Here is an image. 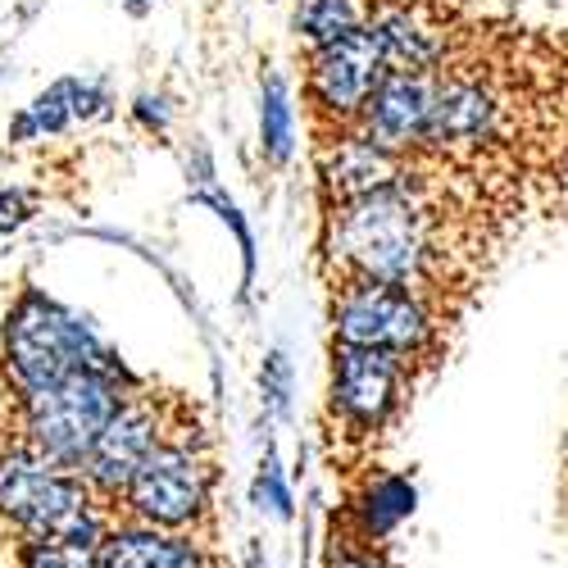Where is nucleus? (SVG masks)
I'll use <instances>...</instances> for the list:
<instances>
[{
	"label": "nucleus",
	"mask_w": 568,
	"mask_h": 568,
	"mask_svg": "<svg viewBox=\"0 0 568 568\" xmlns=\"http://www.w3.org/2000/svg\"><path fill=\"white\" fill-rule=\"evenodd\" d=\"M327 568H392V564H387V555L377 550V546H368V541L355 537L342 550L333 546V564H327Z\"/></svg>",
	"instance_id": "412c9836"
},
{
	"label": "nucleus",
	"mask_w": 568,
	"mask_h": 568,
	"mask_svg": "<svg viewBox=\"0 0 568 568\" xmlns=\"http://www.w3.org/2000/svg\"><path fill=\"white\" fill-rule=\"evenodd\" d=\"M373 19H377L373 0H301L292 14V28H296V41L310 45V55H314L323 45L364 32Z\"/></svg>",
	"instance_id": "4468645a"
},
{
	"label": "nucleus",
	"mask_w": 568,
	"mask_h": 568,
	"mask_svg": "<svg viewBox=\"0 0 568 568\" xmlns=\"http://www.w3.org/2000/svg\"><path fill=\"white\" fill-rule=\"evenodd\" d=\"M136 392L128 368H82L64 383H51L32 396H14L19 405V446L37 450L60 468H78L91 459L101 433L119 405Z\"/></svg>",
	"instance_id": "7ed1b4c3"
},
{
	"label": "nucleus",
	"mask_w": 568,
	"mask_h": 568,
	"mask_svg": "<svg viewBox=\"0 0 568 568\" xmlns=\"http://www.w3.org/2000/svg\"><path fill=\"white\" fill-rule=\"evenodd\" d=\"M0 359L10 368L14 396H32L82 368H119V359L73 310H64L37 287H23L10 305L6 333H0Z\"/></svg>",
	"instance_id": "20e7f679"
},
{
	"label": "nucleus",
	"mask_w": 568,
	"mask_h": 568,
	"mask_svg": "<svg viewBox=\"0 0 568 568\" xmlns=\"http://www.w3.org/2000/svg\"><path fill=\"white\" fill-rule=\"evenodd\" d=\"M437 73H387L383 87L373 91L368 110L359 114L355 136L400 160H409V151H423V132H428V114L437 97Z\"/></svg>",
	"instance_id": "9b49d317"
},
{
	"label": "nucleus",
	"mask_w": 568,
	"mask_h": 568,
	"mask_svg": "<svg viewBox=\"0 0 568 568\" xmlns=\"http://www.w3.org/2000/svg\"><path fill=\"white\" fill-rule=\"evenodd\" d=\"M173 433V418L164 414V396L155 392H132L119 414L110 418V428L101 433L97 450H91V459L82 464V478L87 487L97 491L105 505H119L128 483L141 473V464H146L155 455V446Z\"/></svg>",
	"instance_id": "9d476101"
},
{
	"label": "nucleus",
	"mask_w": 568,
	"mask_h": 568,
	"mask_svg": "<svg viewBox=\"0 0 568 568\" xmlns=\"http://www.w3.org/2000/svg\"><path fill=\"white\" fill-rule=\"evenodd\" d=\"M414 514V487L405 478H377L359 496V541L377 546Z\"/></svg>",
	"instance_id": "dca6fc26"
},
{
	"label": "nucleus",
	"mask_w": 568,
	"mask_h": 568,
	"mask_svg": "<svg viewBox=\"0 0 568 568\" xmlns=\"http://www.w3.org/2000/svg\"><path fill=\"white\" fill-rule=\"evenodd\" d=\"M442 219L446 214L433 186L414 178V169L396 186L333 205L327 260L337 268V282H387V287H405L433 301L442 273L450 268Z\"/></svg>",
	"instance_id": "f257e3e1"
},
{
	"label": "nucleus",
	"mask_w": 568,
	"mask_h": 568,
	"mask_svg": "<svg viewBox=\"0 0 568 568\" xmlns=\"http://www.w3.org/2000/svg\"><path fill=\"white\" fill-rule=\"evenodd\" d=\"M101 105H105L101 87L64 78V82H55L51 91H41V97L19 114V123H14V141L41 136V132H60L69 119H91Z\"/></svg>",
	"instance_id": "2eb2a0df"
},
{
	"label": "nucleus",
	"mask_w": 568,
	"mask_h": 568,
	"mask_svg": "<svg viewBox=\"0 0 568 568\" xmlns=\"http://www.w3.org/2000/svg\"><path fill=\"white\" fill-rule=\"evenodd\" d=\"M409 364L383 351L337 346L333 351V383H327V409L342 423L346 437H373L396 418L405 400Z\"/></svg>",
	"instance_id": "6e6552de"
},
{
	"label": "nucleus",
	"mask_w": 568,
	"mask_h": 568,
	"mask_svg": "<svg viewBox=\"0 0 568 568\" xmlns=\"http://www.w3.org/2000/svg\"><path fill=\"white\" fill-rule=\"evenodd\" d=\"M383 78H387V55H383V41H377V28L368 23L364 32L333 41L310 55V69H305L310 114L318 119V128L337 132V136L355 132L359 114L368 110Z\"/></svg>",
	"instance_id": "0eeeda50"
},
{
	"label": "nucleus",
	"mask_w": 568,
	"mask_h": 568,
	"mask_svg": "<svg viewBox=\"0 0 568 568\" xmlns=\"http://www.w3.org/2000/svg\"><path fill=\"white\" fill-rule=\"evenodd\" d=\"M214 487H219L214 455L205 450V442L196 433H186L173 423V433L141 464V473L128 483L119 505H123L128 524L201 537V528L214 514Z\"/></svg>",
	"instance_id": "39448f33"
},
{
	"label": "nucleus",
	"mask_w": 568,
	"mask_h": 568,
	"mask_svg": "<svg viewBox=\"0 0 568 568\" xmlns=\"http://www.w3.org/2000/svg\"><path fill=\"white\" fill-rule=\"evenodd\" d=\"M255 505L268 509L277 524H292V491L282 483V468H277V455L268 450L264 464H260V478H255Z\"/></svg>",
	"instance_id": "a211bd4d"
},
{
	"label": "nucleus",
	"mask_w": 568,
	"mask_h": 568,
	"mask_svg": "<svg viewBox=\"0 0 568 568\" xmlns=\"http://www.w3.org/2000/svg\"><path fill=\"white\" fill-rule=\"evenodd\" d=\"M260 383H264V396H268V409H273V414L287 409V396H292V364H287V355L273 351V355L264 359Z\"/></svg>",
	"instance_id": "aec40b11"
},
{
	"label": "nucleus",
	"mask_w": 568,
	"mask_h": 568,
	"mask_svg": "<svg viewBox=\"0 0 568 568\" xmlns=\"http://www.w3.org/2000/svg\"><path fill=\"white\" fill-rule=\"evenodd\" d=\"M260 132H264V155L282 164L292 155V101H287V82L277 73L264 82V105H260Z\"/></svg>",
	"instance_id": "f3484780"
},
{
	"label": "nucleus",
	"mask_w": 568,
	"mask_h": 568,
	"mask_svg": "<svg viewBox=\"0 0 568 568\" xmlns=\"http://www.w3.org/2000/svg\"><path fill=\"white\" fill-rule=\"evenodd\" d=\"M0 528L14 546H73L97 555L110 514L78 468H60L10 442L0 450Z\"/></svg>",
	"instance_id": "f03ea898"
},
{
	"label": "nucleus",
	"mask_w": 568,
	"mask_h": 568,
	"mask_svg": "<svg viewBox=\"0 0 568 568\" xmlns=\"http://www.w3.org/2000/svg\"><path fill=\"white\" fill-rule=\"evenodd\" d=\"M437 333H442V314L418 292L387 287V282H337L333 287L337 346L383 351L409 364L437 346Z\"/></svg>",
	"instance_id": "423d86ee"
},
{
	"label": "nucleus",
	"mask_w": 568,
	"mask_h": 568,
	"mask_svg": "<svg viewBox=\"0 0 568 568\" xmlns=\"http://www.w3.org/2000/svg\"><path fill=\"white\" fill-rule=\"evenodd\" d=\"M97 568H223L205 537L160 532L141 524H110L97 546Z\"/></svg>",
	"instance_id": "f8f14e48"
},
{
	"label": "nucleus",
	"mask_w": 568,
	"mask_h": 568,
	"mask_svg": "<svg viewBox=\"0 0 568 568\" xmlns=\"http://www.w3.org/2000/svg\"><path fill=\"white\" fill-rule=\"evenodd\" d=\"M14 568H97V555L73 546H14Z\"/></svg>",
	"instance_id": "6ab92c4d"
},
{
	"label": "nucleus",
	"mask_w": 568,
	"mask_h": 568,
	"mask_svg": "<svg viewBox=\"0 0 568 568\" xmlns=\"http://www.w3.org/2000/svg\"><path fill=\"white\" fill-rule=\"evenodd\" d=\"M28 196L23 192H0V227H19L28 219Z\"/></svg>",
	"instance_id": "4be33fe9"
},
{
	"label": "nucleus",
	"mask_w": 568,
	"mask_h": 568,
	"mask_svg": "<svg viewBox=\"0 0 568 568\" xmlns=\"http://www.w3.org/2000/svg\"><path fill=\"white\" fill-rule=\"evenodd\" d=\"M132 6H146V0H132Z\"/></svg>",
	"instance_id": "5701e85b"
},
{
	"label": "nucleus",
	"mask_w": 568,
	"mask_h": 568,
	"mask_svg": "<svg viewBox=\"0 0 568 568\" xmlns=\"http://www.w3.org/2000/svg\"><path fill=\"white\" fill-rule=\"evenodd\" d=\"M400 178H409V160L368 146L355 132H342L333 146L323 151V192L333 205L383 192V186H396Z\"/></svg>",
	"instance_id": "ddd939ff"
},
{
	"label": "nucleus",
	"mask_w": 568,
	"mask_h": 568,
	"mask_svg": "<svg viewBox=\"0 0 568 568\" xmlns=\"http://www.w3.org/2000/svg\"><path fill=\"white\" fill-rule=\"evenodd\" d=\"M509 123V101L505 91L487 78L473 73H437V97L428 114V132H423V151L459 160L478 155L483 146H496Z\"/></svg>",
	"instance_id": "1a4fd4ad"
}]
</instances>
